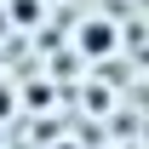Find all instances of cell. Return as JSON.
Returning a JSON list of instances; mask_svg holds the SVG:
<instances>
[{
  "label": "cell",
  "instance_id": "6da1fadb",
  "mask_svg": "<svg viewBox=\"0 0 149 149\" xmlns=\"http://www.w3.org/2000/svg\"><path fill=\"white\" fill-rule=\"evenodd\" d=\"M115 46H120V23L115 17H86V23H74V52L80 57H103V63H109L115 57Z\"/></svg>",
  "mask_w": 149,
  "mask_h": 149
},
{
  "label": "cell",
  "instance_id": "7a4b0ae2",
  "mask_svg": "<svg viewBox=\"0 0 149 149\" xmlns=\"http://www.w3.org/2000/svg\"><path fill=\"white\" fill-rule=\"evenodd\" d=\"M12 17H17L23 29H35L40 23V0H12Z\"/></svg>",
  "mask_w": 149,
  "mask_h": 149
},
{
  "label": "cell",
  "instance_id": "3957f363",
  "mask_svg": "<svg viewBox=\"0 0 149 149\" xmlns=\"http://www.w3.org/2000/svg\"><path fill=\"white\" fill-rule=\"evenodd\" d=\"M12 109H17V92H12V86H0V120H6Z\"/></svg>",
  "mask_w": 149,
  "mask_h": 149
},
{
  "label": "cell",
  "instance_id": "277c9868",
  "mask_svg": "<svg viewBox=\"0 0 149 149\" xmlns=\"http://www.w3.org/2000/svg\"><path fill=\"white\" fill-rule=\"evenodd\" d=\"M52 149H74V143H52Z\"/></svg>",
  "mask_w": 149,
  "mask_h": 149
}]
</instances>
